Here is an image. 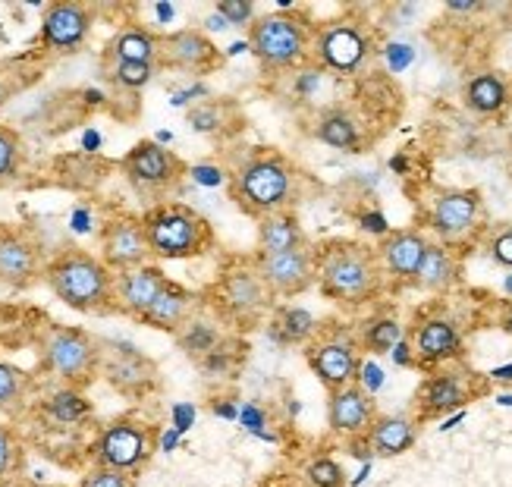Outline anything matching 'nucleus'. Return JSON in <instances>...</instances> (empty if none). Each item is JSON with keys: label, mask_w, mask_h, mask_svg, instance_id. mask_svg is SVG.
<instances>
[{"label": "nucleus", "mask_w": 512, "mask_h": 487, "mask_svg": "<svg viewBox=\"0 0 512 487\" xmlns=\"http://www.w3.org/2000/svg\"><path fill=\"white\" fill-rule=\"evenodd\" d=\"M44 283L73 312L101 315L117 308L114 302V271L85 249H66L44 264Z\"/></svg>", "instance_id": "1"}, {"label": "nucleus", "mask_w": 512, "mask_h": 487, "mask_svg": "<svg viewBox=\"0 0 512 487\" xmlns=\"http://www.w3.org/2000/svg\"><path fill=\"white\" fill-rule=\"evenodd\" d=\"M315 277L321 280L324 296L337 302H362L381 283V261L359 242H337L321 255Z\"/></svg>", "instance_id": "2"}, {"label": "nucleus", "mask_w": 512, "mask_h": 487, "mask_svg": "<svg viewBox=\"0 0 512 487\" xmlns=\"http://www.w3.org/2000/svg\"><path fill=\"white\" fill-rule=\"evenodd\" d=\"M296 173L277 154H264V158L246 161L233 176V195L239 208L246 214H255L258 220L267 214L286 211L293 202Z\"/></svg>", "instance_id": "3"}, {"label": "nucleus", "mask_w": 512, "mask_h": 487, "mask_svg": "<svg viewBox=\"0 0 512 487\" xmlns=\"http://www.w3.org/2000/svg\"><path fill=\"white\" fill-rule=\"evenodd\" d=\"M145 239L154 258H195L211 246L208 220L186 205H158L142 217Z\"/></svg>", "instance_id": "4"}, {"label": "nucleus", "mask_w": 512, "mask_h": 487, "mask_svg": "<svg viewBox=\"0 0 512 487\" xmlns=\"http://www.w3.org/2000/svg\"><path fill=\"white\" fill-rule=\"evenodd\" d=\"M41 368L66 387H85L101 371V346L82 327H51L41 337Z\"/></svg>", "instance_id": "5"}, {"label": "nucleus", "mask_w": 512, "mask_h": 487, "mask_svg": "<svg viewBox=\"0 0 512 487\" xmlns=\"http://www.w3.org/2000/svg\"><path fill=\"white\" fill-rule=\"evenodd\" d=\"M308 26L299 16L267 13L249 26V51L267 66V70H289L308 57Z\"/></svg>", "instance_id": "6"}, {"label": "nucleus", "mask_w": 512, "mask_h": 487, "mask_svg": "<svg viewBox=\"0 0 512 487\" xmlns=\"http://www.w3.org/2000/svg\"><path fill=\"white\" fill-rule=\"evenodd\" d=\"M95 466L136 475L154 456V431L136 418H117L95 440Z\"/></svg>", "instance_id": "7"}, {"label": "nucleus", "mask_w": 512, "mask_h": 487, "mask_svg": "<svg viewBox=\"0 0 512 487\" xmlns=\"http://www.w3.org/2000/svg\"><path fill=\"white\" fill-rule=\"evenodd\" d=\"M255 271L264 280L267 293L274 296H299L315 283V258L302 249H286V252H258Z\"/></svg>", "instance_id": "8"}, {"label": "nucleus", "mask_w": 512, "mask_h": 487, "mask_svg": "<svg viewBox=\"0 0 512 487\" xmlns=\"http://www.w3.org/2000/svg\"><path fill=\"white\" fill-rule=\"evenodd\" d=\"M41 274L38 242L10 224H0V290H26Z\"/></svg>", "instance_id": "9"}, {"label": "nucleus", "mask_w": 512, "mask_h": 487, "mask_svg": "<svg viewBox=\"0 0 512 487\" xmlns=\"http://www.w3.org/2000/svg\"><path fill=\"white\" fill-rule=\"evenodd\" d=\"M151 249L145 239V227L139 217H114L107 220V227L101 230V261L110 271H136L142 264H148Z\"/></svg>", "instance_id": "10"}, {"label": "nucleus", "mask_w": 512, "mask_h": 487, "mask_svg": "<svg viewBox=\"0 0 512 487\" xmlns=\"http://www.w3.org/2000/svg\"><path fill=\"white\" fill-rule=\"evenodd\" d=\"M120 167L126 173V180L139 189H167L180 180V173H183L180 158L158 142H139L126 154Z\"/></svg>", "instance_id": "11"}, {"label": "nucleus", "mask_w": 512, "mask_h": 487, "mask_svg": "<svg viewBox=\"0 0 512 487\" xmlns=\"http://www.w3.org/2000/svg\"><path fill=\"white\" fill-rule=\"evenodd\" d=\"M481 217V192L475 189H450L440 192L431 208L428 224L443 242H456L469 236Z\"/></svg>", "instance_id": "12"}, {"label": "nucleus", "mask_w": 512, "mask_h": 487, "mask_svg": "<svg viewBox=\"0 0 512 487\" xmlns=\"http://www.w3.org/2000/svg\"><path fill=\"white\" fill-rule=\"evenodd\" d=\"M92 32V10L76 0H57L44 7L41 16V41L51 51H76Z\"/></svg>", "instance_id": "13"}, {"label": "nucleus", "mask_w": 512, "mask_h": 487, "mask_svg": "<svg viewBox=\"0 0 512 487\" xmlns=\"http://www.w3.org/2000/svg\"><path fill=\"white\" fill-rule=\"evenodd\" d=\"M368 57V38L352 22H333L318 35V60L337 73H355Z\"/></svg>", "instance_id": "14"}, {"label": "nucleus", "mask_w": 512, "mask_h": 487, "mask_svg": "<svg viewBox=\"0 0 512 487\" xmlns=\"http://www.w3.org/2000/svg\"><path fill=\"white\" fill-rule=\"evenodd\" d=\"M167 274L154 264H142L136 271H123L114 277V302L120 312L132 315V318H145L148 308L158 302V296L167 286Z\"/></svg>", "instance_id": "15"}, {"label": "nucleus", "mask_w": 512, "mask_h": 487, "mask_svg": "<svg viewBox=\"0 0 512 487\" xmlns=\"http://www.w3.org/2000/svg\"><path fill=\"white\" fill-rule=\"evenodd\" d=\"M308 365L311 371L318 374L321 384L327 390H340V387H349L355 384V374H359V352L355 346L343 337L337 340H321L308 349Z\"/></svg>", "instance_id": "16"}, {"label": "nucleus", "mask_w": 512, "mask_h": 487, "mask_svg": "<svg viewBox=\"0 0 512 487\" xmlns=\"http://www.w3.org/2000/svg\"><path fill=\"white\" fill-rule=\"evenodd\" d=\"M158 57L173 66V70H186V73H205L217 63V48L214 41L198 32V29H180L161 38V51Z\"/></svg>", "instance_id": "17"}, {"label": "nucleus", "mask_w": 512, "mask_h": 487, "mask_svg": "<svg viewBox=\"0 0 512 487\" xmlns=\"http://www.w3.org/2000/svg\"><path fill=\"white\" fill-rule=\"evenodd\" d=\"M327 422L330 431L337 434H365L374 422V403L371 396L362 387H340V390H330V400H327Z\"/></svg>", "instance_id": "18"}, {"label": "nucleus", "mask_w": 512, "mask_h": 487, "mask_svg": "<svg viewBox=\"0 0 512 487\" xmlns=\"http://www.w3.org/2000/svg\"><path fill=\"white\" fill-rule=\"evenodd\" d=\"M267 286L255 268H236L220 283V302L233 318H255L267 305Z\"/></svg>", "instance_id": "19"}, {"label": "nucleus", "mask_w": 512, "mask_h": 487, "mask_svg": "<svg viewBox=\"0 0 512 487\" xmlns=\"http://www.w3.org/2000/svg\"><path fill=\"white\" fill-rule=\"evenodd\" d=\"M428 246L431 242L418 230H399V233L387 236L384 249H381V264L393 277H415Z\"/></svg>", "instance_id": "20"}, {"label": "nucleus", "mask_w": 512, "mask_h": 487, "mask_svg": "<svg viewBox=\"0 0 512 487\" xmlns=\"http://www.w3.org/2000/svg\"><path fill=\"white\" fill-rule=\"evenodd\" d=\"M459 349H462V337H459L456 324L434 318V321H425V324L418 327V334H415V356L421 362L453 359V356H459Z\"/></svg>", "instance_id": "21"}, {"label": "nucleus", "mask_w": 512, "mask_h": 487, "mask_svg": "<svg viewBox=\"0 0 512 487\" xmlns=\"http://www.w3.org/2000/svg\"><path fill=\"white\" fill-rule=\"evenodd\" d=\"M368 434V447L377 456H403L415 444V425L403 415H381L374 418Z\"/></svg>", "instance_id": "22"}, {"label": "nucleus", "mask_w": 512, "mask_h": 487, "mask_svg": "<svg viewBox=\"0 0 512 487\" xmlns=\"http://www.w3.org/2000/svg\"><path fill=\"white\" fill-rule=\"evenodd\" d=\"M189 312H192V296L183 290L180 283H167L164 293L158 296V302H154L148 312H145V324L151 327H161V330H180L189 324Z\"/></svg>", "instance_id": "23"}, {"label": "nucleus", "mask_w": 512, "mask_h": 487, "mask_svg": "<svg viewBox=\"0 0 512 487\" xmlns=\"http://www.w3.org/2000/svg\"><path fill=\"white\" fill-rule=\"evenodd\" d=\"M305 236L296 214L289 211H277L261 217L258 224V252H286V249H302Z\"/></svg>", "instance_id": "24"}, {"label": "nucleus", "mask_w": 512, "mask_h": 487, "mask_svg": "<svg viewBox=\"0 0 512 487\" xmlns=\"http://www.w3.org/2000/svg\"><path fill=\"white\" fill-rule=\"evenodd\" d=\"M415 280H418V286H425L431 293L450 290V286L459 280V264H456L453 252L447 246H428Z\"/></svg>", "instance_id": "25"}, {"label": "nucleus", "mask_w": 512, "mask_h": 487, "mask_svg": "<svg viewBox=\"0 0 512 487\" xmlns=\"http://www.w3.org/2000/svg\"><path fill=\"white\" fill-rule=\"evenodd\" d=\"M465 104H469L475 114H500V110L509 104V85L503 76L497 73H481L475 76L469 85H465Z\"/></svg>", "instance_id": "26"}, {"label": "nucleus", "mask_w": 512, "mask_h": 487, "mask_svg": "<svg viewBox=\"0 0 512 487\" xmlns=\"http://www.w3.org/2000/svg\"><path fill=\"white\" fill-rule=\"evenodd\" d=\"M161 51V38L151 35L148 29H123L110 41V54L117 63H154Z\"/></svg>", "instance_id": "27"}, {"label": "nucleus", "mask_w": 512, "mask_h": 487, "mask_svg": "<svg viewBox=\"0 0 512 487\" xmlns=\"http://www.w3.org/2000/svg\"><path fill=\"white\" fill-rule=\"evenodd\" d=\"M110 384L120 390H145L154 381V365L136 349H126L123 356L117 359V365L107 368Z\"/></svg>", "instance_id": "28"}, {"label": "nucleus", "mask_w": 512, "mask_h": 487, "mask_svg": "<svg viewBox=\"0 0 512 487\" xmlns=\"http://www.w3.org/2000/svg\"><path fill=\"white\" fill-rule=\"evenodd\" d=\"M29 393H32L29 374L10 362H0V412L19 415L29 403Z\"/></svg>", "instance_id": "29"}, {"label": "nucleus", "mask_w": 512, "mask_h": 487, "mask_svg": "<svg viewBox=\"0 0 512 487\" xmlns=\"http://www.w3.org/2000/svg\"><path fill=\"white\" fill-rule=\"evenodd\" d=\"M44 412H48V418H54L57 425H76L88 412H92V403H88L79 390L63 387L44 400Z\"/></svg>", "instance_id": "30"}, {"label": "nucleus", "mask_w": 512, "mask_h": 487, "mask_svg": "<svg viewBox=\"0 0 512 487\" xmlns=\"http://www.w3.org/2000/svg\"><path fill=\"white\" fill-rule=\"evenodd\" d=\"M462 403H465V390L453 374H437V378L428 381V387H425V412L428 415L459 409Z\"/></svg>", "instance_id": "31"}, {"label": "nucleus", "mask_w": 512, "mask_h": 487, "mask_svg": "<svg viewBox=\"0 0 512 487\" xmlns=\"http://www.w3.org/2000/svg\"><path fill=\"white\" fill-rule=\"evenodd\" d=\"M22 459H26V450H22V440L16 437L13 428L0 425V487H10L19 472H22Z\"/></svg>", "instance_id": "32"}, {"label": "nucleus", "mask_w": 512, "mask_h": 487, "mask_svg": "<svg viewBox=\"0 0 512 487\" xmlns=\"http://www.w3.org/2000/svg\"><path fill=\"white\" fill-rule=\"evenodd\" d=\"M318 139L330 148H355L359 145V126H355L346 114H327L318 123Z\"/></svg>", "instance_id": "33"}, {"label": "nucleus", "mask_w": 512, "mask_h": 487, "mask_svg": "<svg viewBox=\"0 0 512 487\" xmlns=\"http://www.w3.org/2000/svg\"><path fill=\"white\" fill-rule=\"evenodd\" d=\"M277 337L286 340V343H302L308 340L311 334H315V318H311V312H305V308H283L280 318H277Z\"/></svg>", "instance_id": "34"}, {"label": "nucleus", "mask_w": 512, "mask_h": 487, "mask_svg": "<svg viewBox=\"0 0 512 487\" xmlns=\"http://www.w3.org/2000/svg\"><path fill=\"white\" fill-rule=\"evenodd\" d=\"M22 170V142L13 129L0 126V186H10Z\"/></svg>", "instance_id": "35"}, {"label": "nucleus", "mask_w": 512, "mask_h": 487, "mask_svg": "<svg viewBox=\"0 0 512 487\" xmlns=\"http://www.w3.org/2000/svg\"><path fill=\"white\" fill-rule=\"evenodd\" d=\"M180 346L186 352H202V356H208V352L217 349V330L205 321H189L180 334Z\"/></svg>", "instance_id": "36"}, {"label": "nucleus", "mask_w": 512, "mask_h": 487, "mask_svg": "<svg viewBox=\"0 0 512 487\" xmlns=\"http://www.w3.org/2000/svg\"><path fill=\"white\" fill-rule=\"evenodd\" d=\"M396 343H403V327L396 321L384 318V321H374L368 330H365V346L371 352H390Z\"/></svg>", "instance_id": "37"}, {"label": "nucleus", "mask_w": 512, "mask_h": 487, "mask_svg": "<svg viewBox=\"0 0 512 487\" xmlns=\"http://www.w3.org/2000/svg\"><path fill=\"white\" fill-rule=\"evenodd\" d=\"M305 478L311 487H343V469L337 466L333 459L321 456V459H311L308 469H305Z\"/></svg>", "instance_id": "38"}, {"label": "nucleus", "mask_w": 512, "mask_h": 487, "mask_svg": "<svg viewBox=\"0 0 512 487\" xmlns=\"http://www.w3.org/2000/svg\"><path fill=\"white\" fill-rule=\"evenodd\" d=\"M110 79L123 88H145L154 79V63H117Z\"/></svg>", "instance_id": "39"}, {"label": "nucleus", "mask_w": 512, "mask_h": 487, "mask_svg": "<svg viewBox=\"0 0 512 487\" xmlns=\"http://www.w3.org/2000/svg\"><path fill=\"white\" fill-rule=\"evenodd\" d=\"M79 487H139L136 484V475H126V472H114V469H101L95 466L92 472H88Z\"/></svg>", "instance_id": "40"}, {"label": "nucleus", "mask_w": 512, "mask_h": 487, "mask_svg": "<svg viewBox=\"0 0 512 487\" xmlns=\"http://www.w3.org/2000/svg\"><path fill=\"white\" fill-rule=\"evenodd\" d=\"M217 13L227 19V26H252L255 22L252 0H220Z\"/></svg>", "instance_id": "41"}, {"label": "nucleus", "mask_w": 512, "mask_h": 487, "mask_svg": "<svg viewBox=\"0 0 512 487\" xmlns=\"http://www.w3.org/2000/svg\"><path fill=\"white\" fill-rule=\"evenodd\" d=\"M491 258L500 268H512V227L497 230V236L491 239Z\"/></svg>", "instance_id": "42"}, {"label": "nucleus", "mask_w": 512, "mask_h": 487, "mask_svg": "<svg viewBox=\"0 0 512 487\" xmlns=\"http://www.w3.org/2000/svg\"><path fill=\"white\" fill-rule=\"evenodd\" d=\"M189 123L195 132H214L217 129V110L214 107H192Z\"/></svg>", "instance_id": "43"}, {"label": "nucleus", "mask_w": 512, "mask_h": 487, "mask_svg": "<svg viewBox=\"0 0 512 487\" xmlns=\"http://www.w3.org/2000/svg\"><path fill=\"white\" fill-rule=\"evenodd\" d=\"M192 176H195L198 183H205V186H217L220 180H224V173L211 170V167H192Z\"/></svg>", "instance_id": "44"}, {"label": "nucleus", "mask_w": 512, "mask_h": 487, "mask_svg": "<svg viewBox=\"0 0 512 487\" xmlns=\"http://www.w3.org/2000/svg\"><path fill=\"white\" fill-rule=\"evenodd\" d=\"M393 356H396V362H399V365H409V362H412V359H409V346H406V343H396V346H393Z\"/></svg>", "instance_id": "45"}, {"label": "nucleus", "mask_w": 512, "mask_h": 487, "mask_svg": "<svg viewBox=\"0 0 512 487\" xmlns=\"http://www.w3.org/2000/svg\"><path fill=\"white\" fill-rule=\"evenodd\" d=\"M208 29H217V32H224V29H230L227 26V19L220 16V13H214V16H208Z\"/></svg>", "instance_id": "46"}, {"label": "nucleus", "mask_w": 512, "mask_h": 487, "mask_svg": "<svg viewBox=\"0 0 512 487\" xmlns=\"http://www.w3.org/2000/svg\"><path fill=\"white\" fill-rule=\"evenodd\" d=\"M365 230H374V233H384V220L381 217H365Z\"/></svg>", "instance_id": "47"}, {"label": "nucleus", "mask_w": 512, "mask_h": 487, "mask_svg": "<svg viewBox=\"0 0 512 487\" xmlns=\"http://www.w3.org/2000/svg\"><path fill=\"white\" fill-rule=\"evenodd\" d=\"M503 330H506V334H512V305H509V312L503 315Z\"/></svg>", "instance_id": "48"}, {"label": "nucleus", "mask_w": 512, "mask_h": 487, "mask_svg": "<svg viewBox=\"0 0 512 487\" xmlns=\"http://www.w3.org/2000/svg\"><path fill=\"white\" fill-rule=\"evenodd\" d=\"M35 487H66V484H35Z\"/></svg>", "instance_id": "49"}, {"label": "nucleus", "mask_w": 512, "mask_h": 487, "mask_svg": "<svg viewBox=\"0 0 512 487\" xmlns=\"http://www.w3.org/2000/svg\"><path fill=\"white\" fill-rule=\"evenodd\" d=\"M0 95H4V82H0Z\"/></svg>", "instance_id": "50"}]
</instances>
